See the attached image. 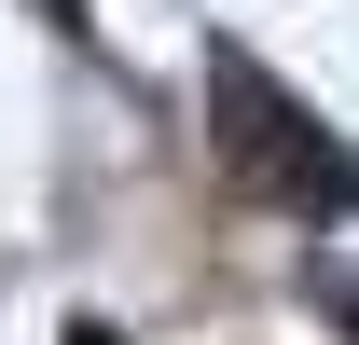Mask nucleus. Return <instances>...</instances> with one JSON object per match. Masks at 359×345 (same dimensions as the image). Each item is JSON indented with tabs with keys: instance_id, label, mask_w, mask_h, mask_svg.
Masks as SVG:
<instances>
[{
	"instance_id": "nucleus-3",
	"label": "nucleus",
	"mask_w": 359,
	"mask_h": 345,
	"mask_svg": "<svg viewBox=\"0 0 359 345\" xmlns=\"http://www.w3.org/2000/svg\"><path fill=\"white\" fill-rule=\"evenodd\" d=\"M69 345H125V332H97V318H83V332H69Z\"/></svg>"
},
{
	"instance_id": "nucleus-2",
	"label": "nucleus",
	"mask_w": 359,
	"mask_h": 345,
	"mask_svg": "<svg viewBox=\"0 0 359 345\" xmlns=\"http://www.w3.org/2000/svg\"><path fill=\"white\" fill-rule=\"evenodd\" d=\"M304 290H318V304H332V318L359 332V276H346V262H304Z\"/></svg>"
},
{
	"instance_id": "nucleus-1",
	"label": "nucleus",
	"mask_w": 359,
	"mask_h": 345,
	"mask_svg": "<svg viewBox=\"0 0 359 345\" xmlns=\"http://www.w3.org/2000/svg\"><path fill=\"white\" fill-rule=\"evenodd\" d=\"M208 97L235 111V125H222V152L263 180V194H290V208H332V221L359 208V152H332V138H318V125H304V111H290V97H276L235 42H208Z\"/></svg>"
},
{
	"instance_id": "nucleus-4",
	"label": "nucleus",
	"mask_w": 359,
	"mask_h": 345,
	"mask_svg": "<svg viewBox=\"0 0 359 345\" xmlns=\"http://www.w3.org/2000/svg\"><path fill=\"white\" fill-rule=\"evenodd\" d=\"M42 14H83V0H42Z\"/></svg>"
}]
</instances>
